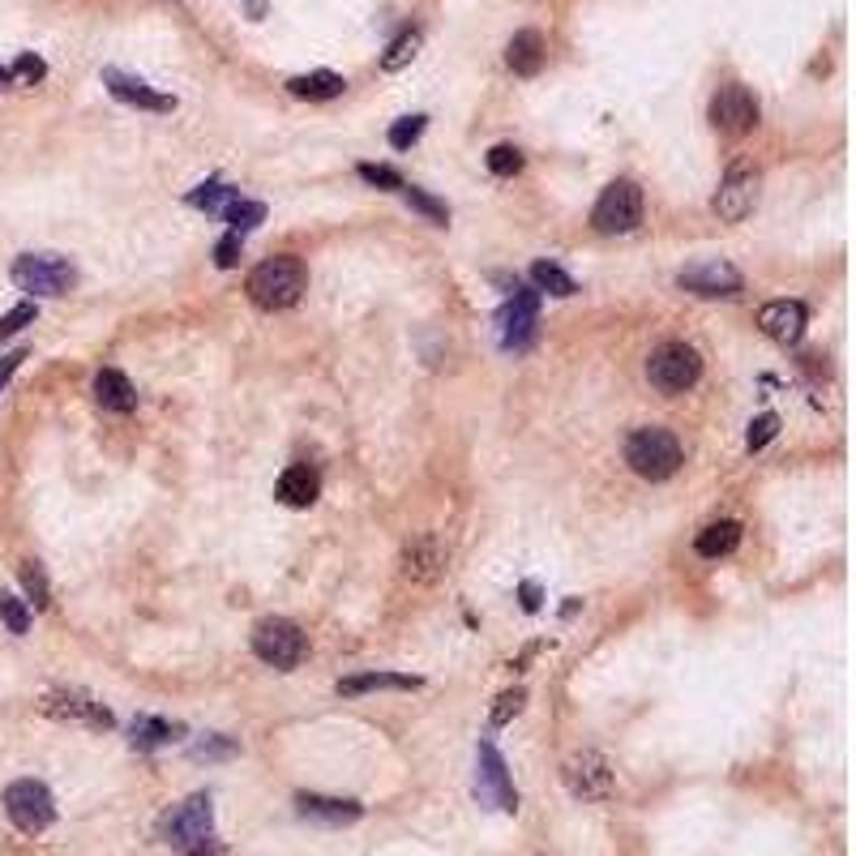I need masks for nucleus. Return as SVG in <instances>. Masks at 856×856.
<instances>
[{"label":"nucleus","mask_w":856,"mask_h":856,"mask_svg":"<svg viewBox=\"0 0 856 856\" xmlns=\"http://www.w3.org/2000/svg\"><path fill=\"white\" fill-rule=\"evenodd\" d=\"M304 287H309V270H304V262L300 257H291V253H279V257H266L262 266H253V275H249V300L257 304V309H266V313H284L291 309L300 295H304Z\"/></svg>","instance_id":"1"},{"label":"nucleus","mask_w":856,"mask_h":856,"mask_svg":"<svg viewBox=\"0 0 856 856\" xmlns=\"http://www.w3.org/2000/svg\"><path fill=\"white\" fill-rule=\"evenodd\" d=\"M626 463H630V471L642 476V480H668V476H677V467L685 463V454H681V441L668 432V428H639V432H630V441H626Z\"/></svg>","instance_id":"2"},{"label":"nucleus","mask_w":856,"mask_h":856,"mask_svg":"<svg viewBox=\"0 0 856 856\" xmlns=\"http://www.w3.org/2000/svg\"><path fill=\"white\" fill-rule=\"evenodd\" d=\"M159 835H163V844L185 848V853H193V848H202L206 840H214L211 796H206V792H198V796H189V801L172 805V809L163 814V822H159Z\"/></svg>","instance_id":"3"},{"label":"nucleus","mask_w":856,"mask_h":856,"mask_svg":"<svg viewBox=\"0 0 856 856\" xmlns=\"http://www.w3.org/2000/svg\"><path fill=\"white\" fill-rule=\"evenodd\" d=\"M4 814L22 835H43L56 822V801L39 780H17L4 788Z\"/></svg>","instance_id":"4"},{"label":"nucleus","mask_w":856,"mask_h":856,"mask_svg":"<svg viewBox=\"0 0 856 856\" xmlns=\"http://www.w3.org/2000/svg\"><path fill=\"white\" fill-rule=\"evenodd\" d=\"M9 279L30 295H65L77 284V270L61 253H22L9 270Z\"/></svg>","instance_id":"5"},{"label":"nucleus","mask_w":856,"mask_h":856,"mask_svg":"<svg viewBox=\"0 0 856 856\" xmlns=\"http://www.w3.org/2000/svg\"><path fill=\"white\" fill-rule=\"evenodd\" d=\"M698 377H703V356L685 343H664L646 360V381L664 394H685L690 386H698Z\"/></svg>","instance_id":"6"},{"label":"nucleus","mask_w":856,"mask_h":856,"mask_svg":"<svg viewBox=\"0 0 856 856\" xmlns=\"http://www.w3.org/2000/svg\"><path fill=\"white\" fill-rule=\"evenodd\" d=\"M591 223H595V231H604V236H626V231H634L642 223V189L634 180H613V185L600 193V202H595V211H591Z\"/></svg>","instance_id":"7"},{"label":"nucleus","mask_w":856,"mask_h":856,"mask_svg":"<svg viewBox=\"0 0 856 856\" xmlns=\"http://www.w3.org/2000/svg\"><path fill=\"white\" fill-rule=\"evenodd\" d=\"M253 655L262 659V664H270V668H295L300 659H304V634H300V626L295 621H287V617H266V621H257L253 626Z\"/></svg>","instance_id":"8"},{"label":"nucleus","mask_w":856,"mask_h":856,"mask_svg":"<svg viewBox=\"0 0 856 856\" xmlns=\"http://www.w3.org/2000/svg\"><path fill=\"white\" fill-rule=\"evenodd\" d=\"M536 322H540V291L536 287H514V295L505 300L498 313V339L505 352H523L536 339Z\"/></svg>","instance_id":"9"},{"label":"nucleus","mask_w":856,"mask_h":856,"mask_svg":"<svg viewBox=\"0 0 856 856\" xmlns=\"http://www.w3.org/2000/svg\"><path fill=\"white\" fill-rule=\"evenodd\" d=\"M562 780H566V788H570L578 801H608L613 788H617V776H613L608 758L595 754V750L570 754L566 767H562Z\"/></svg>","instance_id":"10"},{"label":"nucleus","mask_w":856,"mask_h":856,"mask_svg":"<svg viewBox=\"0 0 856 856\" xmlns=\"http://www.w3.org/2000/svg\"><path fill=\"white\" fill-rule=\"evenodd\" d=\"M476 796H480V805L505 809V814H514V805H518V792L509 784L505 758L493 750V741H480V750H476Z\"/></svg>","instance_id":"11"},{"label":"nucleus","mask_w":856,"mask_h":856,"mask_svg":"<svg viewBox=\"0 0 856 856\" xmlns=\"http://www.w3.org/2000/svg\"><path fill=\"white\" fill-rule=\"evenodd\" d=\"M712 125L719 134H728V138H745L758 125V99L741 81L719 86L712 99Z\"/></svg>","instance_id":"12"},{"label":"nucleus","mask_w":856,"mask_h":856,"mask_svg":"<svg viewBox=\"0 0 856 856\" xmlns=\"http://www.w3.org/2000/svg\"><path fill=\"white\" fill-rule=\"evenodd\" d=\"M677 284L681 291H694V295H737L745 279H741V270L732 266V262H719V257H707V262H694V266H685L681 275H677Z\"/></svg>","instance_id":"13"},{"label":"nucleus","mask_w":856,"mask_h":856,"mask_svg":"<svg viewBox=\"0 0 856 856\" xmlns=\"http://www.w3.org/2000/svg\"><path fill=\"white\" fill-rule=\"evenodd\" d=\"M754 202H758V172H750V167H732V172L723 176V185H719V193H715L712 206L723 223H741L745 214L754 211Z\"/></svg>","instance_id":"14"},{"label":"nucleus","mask_w":856,"mask_h":856,"mask_svg":"<svg viewBox=\"0 0 856 856\" xmlns=\"http://www.w3.org/2000/svg\"><path fill=\"white\" fill-rule=\"evenodd\" d=\"M39 707L52 719H81V723H95V728H112V712L103 703H95L86 690H52V694H43Z\"/></svg>","instance_id":"15"},{"label":"nucleus","mask_w":856,"mask_h":856,"mask_svg":"<svg viewBox=\"0 0 856 856\" xmlns=\"http://www.w3.org/2000/svg\"><path fill=\"white\" fill-rule=\"evenodd\" d=\"M805 322H809V313H805L801 300H771V304H763V313H758L763 335L776 339V343H784V348H792V343L805 339Z\"/></svg>","instance_id":"16"},{"label":"nucleus","mask_w":856,"mask_h":856,"mask_svg":"<svg viewBox=\"0 0 856 856\" xmlns=\"http://www.w3.org/2000/svg\"><path fill=\"white\" fill-rule=\"evenodd\" d=\"M103 86H108L121 103H134V108H146V112H172V108H176V99H172V95H163V90L146 86L142 77H134V73L103 70Z\"/></svg>","instance_id":"17"},{"label":"nucleus","mask_w":856,"mask_h":856,"mask_svg":"<svg viewBox=\"0 0 856 856\" xmlns=\"http://www.w3.org/2000/svg\"><path fill=\"white\" fill-rule=\"evenodd\" d=\"M275 498L291 505V509H309L313 501L322 498V476H317V467H309V463H291L284 476H279V484H275Z\"/></svg>","instance_id":"18"},{"label":"nucleus","mask_w":856,"mask_h":856,"mask_svg":"<svg viewBox=\"0 0 856 856\" xmlns=\"http://www.w3.org/2000/svg\"><path fill=\"white\" fill-rule=\"evenodd\" d=\"M95 403H99L103 412L129 416V412L138 407V390H134V381H129L121 368H103V373H95Z\"/></svg>","instance_id":"19"},{"label":"nucleus","mask_w":856,"mask_h":856,"mask_svg":"<svg viewBox=\"0 0 856 856\" xmlns=\"http://www.w3.org/2000/svg\"><path fill=\"white\" fill-rule=\"evenodd\" d=\"M295 809H300L304 818H313V822H326V827H348V822H356L360 814H364L356 801L317 796V792H300V796H295Z\"/></svg>","instance_id":"20"},{"label":"nucleus","mask_w":856,"mask_h":856,"mask_svg":"<svg viewBox=\"0 0 856 856\" xmlns=\"http://www.w3.org/2000/svg\"><path fill=\"white\" fill-rule=\"evenodd\" d=\"M544 35L540 30H518L509 43H505V65L518 73V77H536L544 70Z\"/></svg>","instance_id":"21"},{"label":"nucleus","mask_w":856,"mask_h":856,"mask_svg":"<svg viewBox=\"0 0 856 856\" xmlns=\"http://www.w3.org/2000/svg\"><path fill=\"white\" fill-rule=\"evenodd\" d=\"M441 566H445V553H441V544L432 536H420V540H412L403 549V574L416 578V582H432L441 574Z\"/></svg>","instance_id":"22"},{"label":"nucleus","mask_w":856,"mask_h":856,"mask_svg":"<svg viewBox=\"0 0 856 856\" xmlns=\"http://www.w3.org/2000/svg\"><path fill=\"white\" fill-rule=\"evenodd\" d=\"M737 544H741V523L723 518V523H712V527H703V531H698L694 553H698V557H707V562H719V557L737 553Z\"/></svg>","instance_id":"23"},{"label":"nucleus","mask_w":856,"mask_h":856,"mask_svg":"<svg viewBox=\"0 0 856 856\" xmlns=\"http://www.w3.org/2000/svg\"><path fill=\"white\" fill-rule=\"evenodd\" d=\"M287 90H291L295 99H313V103H322V99L343 95V90H348V81H343V73L317 70V73H300V77H291V81H287Z\"/></svg>","instance_id":"24"},{"label":"nucleus","mask_w":856,"mask_h":856,"mask_svg":"<svg viewBox=\"0 0 856 856\" xmlns=\"http://www.w3.org/2000/svg\"><path fill=\"white\" fill-rule=\"evenodd\" d=\"M420 677H403V672H360V677H343L339 694H368V690H420Z\"/></svg>","instance_id":"25"},{"label":"nucleus","mask_w":856,"mask_h":856,"mask_svg":"<svg viewBox=\"0 0 856 856\" xmlns=\"http://www.w3.org/2000/svg\"><path fill=\"white\" fill-rule=\"evenodd\" d=\"M176 737H180V723H167V719H154V715H138L134 728H129L134 750H163Z\"/></svg>","instance_id":"26"},{"label":"nucleus","mask_w":856,"mask_h":856,"mask_svg":"<svg viewBox=\"0 0 856 856\" xmlns=\"http://www.w3.org/2000/svg\"><path fill=\"white\" fill-rule=\"evenodd\" d=\"M531 287H536V291H549V295H557V300H566V295L578 291V284H574L557 262H536V266H531Z\"/></svg>","instance_id":"27"},{"label":"nucleus","mask_w":856,"mask_h":856,"mask_svg":"<svg viewBox=\"0 0 856 856\" xmlns=\"http://www.w3.org/2000/svg\"><path fill=\"white\" fill-rule=\"evenodd\" d=\"M420 43H425V35L412 26V30H403L390 48H386V56H381V70L386 73H399L403 65H412L416 61V52H420Z\"/></svg>","instance_id":"28"},{"label":"nucleus","mask_w":856,"mask_h":856,"mask_svg":"<svg viewBox=\"0 0 856 856\" xmlns=\"http://www.w3.org/2000/svg\"><path fill=\"white\" fill-rule=\"evenodd\" d=\"M240 198V189H231V185H218V180H211V185H202V189H193L189 193V206H198V211H211V214H223L231 202Z\"/></svg>","instance_id":"29"},{"label":"nucleus","mask_w":856,"mask_h":856,"mask_svg":"<svg viewBox=\"0 0 856 856\" xmlns=\"http://www.w3.org/2000/svg\"><path fill=\"white\" fill-rule=\"evenodd\" d=\"M399 193H403V202H407L412 211H420L425 218H432L437 227H445V223H450V206H445V202H437V198H428L425 189H416V185H403Z\"/></svg>","instance_id":"30"},{"label":"nucleus","mask_w":856,"mask_h":856,"mask_svg":"<svg viewBox=\"0 0 856 856\" xmlns=\"http://www.w3.org/2000/svg\"><path fill=\"white\" fill-rule=\"evenodd\" d=\"M223 218L231 223V231H236V236H244L249 227H257V223L266 218V206H262V202H249V198H236V202L223 211Z\"/></svg>","instance_id":"31"},{"label":"nucleus","mask_w":856,"mask_h":856,"mask_svg":"<svg viewBox=\"0 0 856 856\" xmlns=\"http://www.w3.org/2000/svg\"><path fill=\"white\" fill-rule=\"evenodd\" d=\"M17 578H22V587H26V595H30L35 608H48V604H52V591H48V578H43V566H39V562H22Z\"/></svg>","instance_id":"32"},{"label":"nucleus","mask_w":856,"mask_h":856,"mask_svg":"<svg viewBox=\"0 0 856 856\" xmlns=\"http://www.w3.org/2000/svg\"><path fill=\"white\" fill-rule=\"evenodd\" d=\"M43 73H48V65H43L35 52H22V56L4 70V77H9L13 86H35V81H43Z\"/></svg>","instance_id":"33"},{"label":"nucleus","mask_w":856,"mask_h":856,"mask_svg":"<svg viewBox=\"0 0 856 856\" xmlns=\"http://www.w3.org/2000/svg\"><path fill=\"white\" fill-rule=\"evenodd\" d=\"M484 163H489V172L501 176V180H505V176H518V172H523V150L501 142V146L489 150V159H484Z\"/></svg>","instance_id":"34"},{"label":"nucleus","mask_w":856,"mask_h":856,"mask_svg":"<svg viewBox=\"0 0 856 856\" xmlns=\"http://www.w3.org/2000/svg\"><path fill=\"white\" fill-rule=\"evenodd\" d=\"M0 621L9 626V634H26L30 630V608H26V600H17V595H0Z\"/></svg>","instance_id":"35"},{"label":"nucleus","mask_w":856,"mask_h":856,"mask_svg":"<svg viewBox=\"0 0 856 856\" xmlns=\"http://www.w3.org/2000/svg\"><path fill=\"white\" fill-rule=\"evenodd\" d=\"M425 125H428V116H403V121L390 129V146H394V150L416 146L420 142V134H425Z\"/></svg>","instance_id":"36"},{"label":"nucleus","mask_w":856,"mask_h":856,"mask_svg":"<svg viewBox=\"0 0 856 856\" xmlns=\"http://www.w3.org/2000/svg\"><path fill=\"white\" fill-rule=\"evenodd\" d=\"M35 313H39V309H35L30 300H26V304H17V309H9V313L0 317V339H13L17 330H26V326L35 322Z\"/></svg>","instance_id":"37"},{"label":"nucleus","mask_w":856,"mask_h":856,"mask_svg":"<svg viewBox=\"0 0 856 856\" xmlns=\"http://www.w3.org/2000/svg\"><path fill=\"white\" fill-rule=\"evenodd\" d=\"M356 172H360V180H368V185H377V189H403V176H399L394 167H381V163H360Z\"/></svg>","instance_id":"38"},{"label":"nucleus","mask_w":856,"mask_h":856,"mask_svg":"<svg viewBox=\"0 0 856 856\" xmlns=\"http://www.w3.org/2000/svg\"><path fill=\"white\" fill-rule=\"evenodd\" d=\"M776 432H780V416H758V420L750 425V432H745V445H750V450H763L767 441H776Z\"/></svg>","instance_id":"39"},{"label":"nucleus","mask_w":856,"mask_h":856,"mask_svg":"<svg viewBox=\"0 0 856 856\" xmlns=\"http://www.w3.org/2000/svg\"><path fill=\"white\" fill-rule=\"evenodd\" d=\"M523 703H527V694L523 690H505L498 698V707H493V723H509L514 715L523 712Z\"/></svg>","instance_id":"40"},{"label":"nucleus","mask_w":856,"mask_h":856,"mask_svg":"<svg viewBox=\"0 0 856 856\" xmlns=\"http://www.w3.org/2000/svg\"><path fill=\"white\" fill-rule=\"evenodd\" d=\"M214 262H218L223 270H231V266L240 262V236H236V231H231L227 240H218V249H214Z\"/></svg>","instance_id":"41"},{"label":"nucleus","mask_w":856,"mask_h":856,"mask_svg":"<svg viewBox=\"0 0 856 856\" xmlns=\"http://www.w3.org/2000/svg\"><path fill=\"white\" fill-rule=\"evenodd\" d=\"M227 754H236V745L231 741H218V737H206V741L193 745V758H227Z\"/></svg>","instance_id":"42"},{"label":"nucleus","mask_w":856,"mask_h":856,"mask_svg":"<svg viewBox=\"0 0 856 856\" xmlns=\"http://www.w3.org/2000/svg\"><path fill=\"white\" fill-rule=\"evenodd\" d=\"M22 360H26V352H13V356L0 360V386H4V381H9L13 373H17V364H22Z\"/></svg>","instance_id":"43"},{"label":"nucleus","mask_w":856,"mask_h":856,"mask_svg":"<svg viewBox=\"0 0 856 856\" xmlns=\"http://www.w3.org/2000/svg\"><path fill=\"white\" fill-rule=\"evenodd\" d=\"M523 608H527V613L540 608V587H536V582H523Z\"/></svg>","instance_id":"44"},{"label":"nucleus","mask_w":856,"mask_h":856,"mask_svg":"<svg viewBox=\"0 0 856 856\" xmlns=\"http://www.w3.org/2000/svg\"><path fill=\"white\" fill-rule=\"evenodd\" d=\"M189 856H231V853H227V848H218L214 840H206L202 848H193V853H189Z\"/></svg>","instance_id":"45"},{"label":"nucleus","mask_w":856,"mask_h":856,"mask_svg":"<svg viewBox=\"0 0 856 856\" xmlns=\"http://www.w3.org/2000/svg\"><path fill=\"white\" fill-rule=\"evenodd\" d=\"M0 81H4V70H0Z\"/></svg>","instance_id":"46"}]
</instances>
